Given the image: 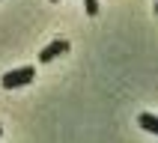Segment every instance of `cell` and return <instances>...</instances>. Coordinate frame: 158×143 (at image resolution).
Instances as JSON below:
<instances>
[{
	"instance_id": "obj_1",
	"label": "cell",
	"mask_w": 158,
	"mask_h": 143,
	"mask_svg": "<svg viewBox=\"0 0 158 143\" xmlns=\"http://www.w3.org/2000/svg\"><path fill=\"white\" fill-rule=\"evenodd\" d=\"M33 78H36L33 66H21V69L3 75V80H0V84H3V89H18V87H24V84H30Z\"/></svg>"
},
{
	"instance_id": "obj_2",
	"label": "cell",
	"mask_w": 158,
	"mask_h": 143,
	"mask_svg": "<svg viewBox=\"0 0 158 143\" xmlns=\"http://www.w3.org/2000/svg\"><path fill=\"white\" fill-rule=\"evenodd\" d=\"M66 51H69V42H66V39H57V42H51L45 51H39V60H42V63H51L54 57H60V54H66Z\"/></svg>"
},
{
	"instance_id": "obj_3",
	"label": "cell",
	"mask_w": 158,
	"mask_h": 143,
	"mask_svg": "<svg viewBox=\"0 0 158 143\" xmlns=\"http://www.w3.org/2000/svg\"><path fill=\"white\" fill-rule=\"evenodd\" d=\"M137 125H140L143 131L158 134V116H155V113H140V116H137Z\"/></svg>"
},
{
	"instance_id": "obj_4",
	"label": "cell",
	"mask_w": 158,
	"mask_h": 143,
	"mask_svg": "<svg viewBox=\"0 0 158 143\" xmlns=\"http://www.w3.org/2000/svg\"><path fill=\"white\" fill-rule=\"evenodd\" d=\"M87 3V15H98V0H84Z\"/></svg>"
},
{
	"instance_id": "obj_5",
	"label": "cell",
	"mask_w": 158,
	"mask_h": 143,
	"mask_svg": "<svg viewBox=\"0 0 158 143\" xmlns=\"http://www.w3.org/2000/svg\"><path fill=\"white\" fill-rule=\"evenodd\" d=\"M0 134H3V125H0Z\"/></svg>"
},
{
	"instance_id": "obj_6",
	"label": "cell",
	"mask_w": 158,
	"mask_h": 143,
	"mask_svg": "<svg viewBox=\"0 0 158 143\" xmlns=\"http://www.w3.org/2000/svg\"><path fill=\"white\" fill-rule=\"evenodd\" d=\"M51 3H57V0H51Z\"/></svg>"
}]
</instances>
